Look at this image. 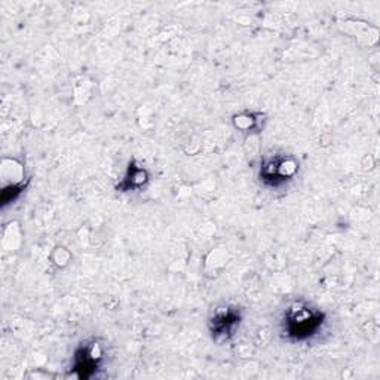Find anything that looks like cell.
<instances>
[{"label": "cell", "instance_id": "6da1fadb", "mask_svg": "<svg viewBox=\"0 0 380 380\" xmlns=\"http://www.w3.org/2000/svg\"><path fill=\"white\" fill-rule=\"evenodd\" d=\"M321 322L319 314H314L308 309H293L287 321V331L297 340L306 339L318 330Z\"/></svg>", "mask_w": 380, "mask_h": 380}, {"label": "cell", "instance_id": "7a4b0ae2", "mask_svg": "<svg viewBox=\"0 0 380 380\" xmlns=\"http://www.w3.org/2000/svg\"><path fill=\"white\" fill-rule=\"evenodd\" d=\"M237 322L238 318H237V314H232V312H226V314H221L219 317H216L214 319V328H212V334H221V336H225V334L228 333H232L233 328L237 327Z\"/></svg>", "mask_w": 380, "mask_h": 380}]
</instances>
